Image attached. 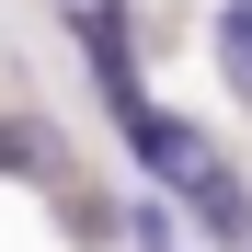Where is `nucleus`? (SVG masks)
Returning <instances> with one entry per match:
<instances>
[{
    "mask_svg": "<svg viewBox=\"0 0 252 252\" xmlns=\"http://www.w3.org/2000/svg\"><path fill=\"white\" fill-rule=\"evenodd\" d=\"M69 12V34L92 46V69H103V92H115V115L138 103V80H126V0H58Z\"/></svg>",
    "mask_w": 252,
    "mask_h": 252,
    "instance_id": "obj_1",
    "label": "nucleus"
},
{
    "mask_svg": "<svg viewBox=\"0 0 252 252\" xmlns=\"http://www.w3.org/2000/svg\"><path fill=\"white\" fill-rule=\"evenodd\" d=\"M184 195H195V218H206V241H252V184L241 172H218V160H195V172H184Z\"/></svg>",
    "mask_w": 252,
    "mask_h": 252,
    "instance_id": "obj_3",
    "label": "nucleus"
},
{
    "mask_svg": "<svg viewBox=\"0 0 252 252\" xmlns=\"http://www.w3.org/2000/svg\"><path fill=\"white\" fill-rule=\"evenodd\" d=\"M126 149H138V160H149L160 184H184L195 160H206V138H195L184 115H160V103H126Z\"/></svg>",
    "mask_w": 252,
    "mask_h": 252,
    "instance_id": "obj_2",
    "label": "nucleus"
},
{
    "mask_svg": "<svg viewBox=\"0 0 252 252\" xmlns=\"http://www.w3.org/2000/svg\"><path fill=\"white\" fill-rule=\"evenodd\" d=\"M0 160H12V172H46V149H34V126H0Z\"/></svg>",
    "mask_w": 252,
    "mask_h": 252,
    "instance_id": "obj_4",
    "label": "nucleus"
}]
</instances>
